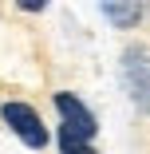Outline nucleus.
I'll list each match as a JSON object with an SVG mask.
<instances>
[{
    "label": "nucleus",
    "mask_w": 150,
    "mask_h": 154,
    "mask_svg": "<svg viewBox=\"0 0 150 154\" xmlns=\"http://www.w3.org/2000/svg\"><path fill=\"white\" fill-rule=\"evenodd\" d=\"M118 83H123L130 107L150 119V40H130L118 55Z\"/></svg>",
    "instance_id": "f257e3e1"
},
{
    "label": "nucleus",
    "mask_w": 150,
    "mask_h": 154,
    "mask_svg": "<svg viewBox=\"0 0 150 154\" xmlns=\"http://www.w3.org/2000/svg\"><path fill=\"white\" fill-rule=\"evenodd\" d=\"M0 122L28 146V150H44L51 142V131H47V122L44 115L32 107V103H24V99H8V103H0Z\"/></svg>",
    "instance_id": "f03ea898"
},
{
    "label": "nucleus",
    "mask_w": 150,
    "mask_h": 154,
    "mask_svg": "<svg viewBox=\"0 0 150 154\" xmlns=\"http://www.w3.org/2000/svg\"><path fill=\"white\" fill-rule=\"evenodd\" d=\"M51 107H55V115H59V131H67V134H75V138H83V142H95V134H99V115L87 107L75 91H55V95H51Z\"/></svg>",
    "instance_id": "7ed1b4c3"
},
{
    "label": "nucleus",
    "mask_w": 150,
    "mask_h": 154,
    "mask_svg": "<svg viewBox=\"0 0 150 154\" xmlns=\"http://www.w3.org/2000/svg\"><path fill=\"white\" fill-rule=\"evenodd\" d=\"M99 16L115 28V32H134V28L146 20V8H142V4H134V0H127V4L103 0V4H99Z\"/></svg>",
    "instance_id": "20e7f679"
},
{
    "label": "nucleus",
    "mask_w": 150,
    "mask_h": 154,
    "mask_svg": "<svg viewBox=\"0 0 150 154\" xmlns=\"http://www.w3.org/2000/svg\"><path fill=\"white\" fill-rule=\"evenodd\" d=\"M55 146H59V154H99L95 142H83V138H75V134H67V131H59V127H55Z\"/></svg>",
    "instance_id": "39448f33"
},
{
    "label": "nucleus",
    "mask_w": 150,
    "mask_h": 154,
    "mask_svg": "<svg viewBox=\"0 0 150 154\" xmlns=\"http://www.w3.org/2000/svg\"><path fill=\"white\" fill-rule=\"evenodd\" d=\"M146 20H150V4H146Z\"/></svg>",
    "instance_id": "423d86ee"
}]
</instances>
